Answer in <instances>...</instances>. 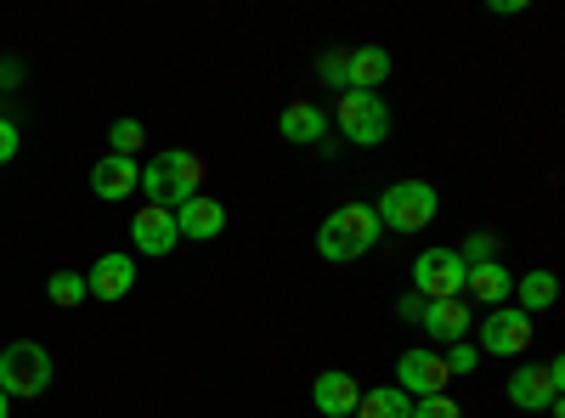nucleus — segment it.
I'll return each mask as SVG.
<instances>
[{
  "label": "nucleus",
  "mask_w": 565,
  "mask_h": 418,
  "mask_svg": "<svg viewBox=\"0 0 565 418\" xmlns=\"http://www.w3.org/2000/svg\"><path fill=\"white\" fill-rule=\"evenodd\" d=\"M380 238H385V226H380V215H373V204H340L334 215L317 226V255L334 260V266H351Z\"/></svg>",
  "instance_id": "1"
},
{
  "label": "nucleus",
  "mask_w": 565,
  "mask_h": 418,
  "mask_svg": "<svg viewBox=\"0 0 565 418\" xmlns=\"http://www.w3.org/2000/svg\"><path fill=\"white\" fill-rule=\"evenodd\" d=\"M199 181H204V159L186 153V148H170V153L141 164V187L136 193H148V204H159V210H175V204L204 193Z\"/></svg>",
  "instance_id": "2"
},
{
  "label": "nucleus",
  "mask_w": 565,
  "mask_h": 418,
  "mask_svg": "<svg viewBox=\"0 0 565 418\" xmlns=\"http://www.w3.org/2000/svg\"><path fill=\"white\" fill-rule=\"evenodd\" d=\"M373 215H380V226L396 232V238H413V232H424L441 215V193L430 181H391L380 193V204H373Z\"/></svg>",
  "instance_id": "3"
},
{
  "label": "nucleus",
  "mask_w": 565,
  "mask_h": 418,
  "mask_svg": "<svg viewBox=\"0 0 565 418\" xmlns=\"http://www.w3.org/2000/svg\"><path fill=\"white\" fill-rule=\"evenodd\" d=\"M559 385H565V356H554V362H526V367H514V374H509V401L521 407V412L565 418Z\"/></svg>",
  "instance_id": "4"
},
{
  "label": "nucleus",
  "mask_w": 565,
  "mask_h": 418,
  "mask_svg": "<svg viewBox=\"0 0 565 418\" xmlns=\"http://www.w3.org/2000/svg\"><path fill=\"white\" fill-rule=\"evenodd\" d=\"M45 385H52V351H45V345L18 340V345L0 351V390H7L12 401H29Z\"/></svg>",
  "instance_id": "5"
},
{
  "label": "nucleus",
  "mask_w": 565,
  "mask_h": 418,
  "mask_svg": "<svg viewBox=\"0 0 565 418\" xmlns=\"http://www.w3.org/2000/svg\"><path fill=\"white\" fill-rule=\"evenodd\" d=\"M334 119H340V130L351 136L356 148H380L391 136V103L380 97V90H345Z\"/></svg>",
  "instance_id": "6"
},
{
  "label": "nucleus",
  "mask_w": 565,
  "mask_h": 418,
  "mask_svg": "<svg viewBox=\"0 0 565 418\" xmlns=\"http://www.w3.org/2000/svg\"><path fill=\"white\" fill-rule=\"evenodd\" d=\"M463 277H469V266H463L458 249H418L413 294H424V300H463Z\"/></svg>",
  "instance_id": "7"
},
{
  "label": "nucleus",
  "mask_w": 565,
  "mask_h": 418,
  "mask_svg": "<svg viewBox=\"0 0 565 418\" xmlns=\"http://www.w3.org/2000/svg\"><path fill=\"white\" fill-rule=\"evenodd\" d=\"M532 334H537V322L526 311H514V306H498L481 317V345L487 356H526L532 351Z\"/></svg>",
  "instance_id": "8"
},
{
  "label": "nucleus",
  "mask_w": 565,
  "mask_h": 418,
  "mask_svg": "<svg viewBox=\"0 0 565 418\" xmlns=\"http://www.w3.org/2000/svg\"><path fill=\"white\" fill-rule=\"evenodd\" d=\"M447 379H452L447 356L436 345H418L396 362V390H407V396H447Z\"/></svg>",
  "instance_id": "9"
},
{
  "label": "nucleus",
  "mask_w": 565,
  "mask_h": 418,
  "mask_svg": "<svg viewBox=\"0 0 565 418\" xmlns=\"http://www.w3.org/2000/svg\"><path fill=\"white\" fill-rule=\"evenodd\" d=\"M418 329L430 334L436 351H441V345H458V340L476 334V311H469V300H424Z\"/></svg>",
  "instance_id": "10"
},
{
  "label": "nucleus",
  "mask_w": 565,
  "mask_h": 418,
  "mask_svg": "<svg viewBox=\"0 0 565 418\" xmlns=\"http://www.w3.org/2000/svg\"><path fill=\"white\" fill-rule=\"evenodd\" d=\"M130 244H136V255H153V260H164V255L181 244V232H175V210L141 204V210H136V221H130Z\"/></svg>",
  "instance_id": "11"
},
{
  "label": "nucleus",
  "mask_w": 565,
  "mask_h": 418,
  "mask_svg": "<svg viewBox=\"0 0 565 418\" xmlns=\"http://www.w3.org/2000/svg\"><path fill=\"white\" fill-rule=\"evenodd\" d=\"M130 289H136V260H130V255H103L97 266L85 271V294H90V300H108V306H114V300H125Z\"/></svg>",
  "instance_id": "12"
},
{
  "label": "nucleus",
  "mask_w": 565,
  "mask_h": 418,
  "mask_svg": "<svg viewBox=\"0 0 565 418\" xmlns=\"http://www.w3.org/2000/svg\"><path fill=\"white\" fill-rule=\"evenodd\" d=\"M356 401H362V385H356L351 374H340V367L317 374V385H311V407H317L322 418H351Z\"/></svg>",
  "instance_id": "13"
},
{
  "label": "nucleus",
  "mask_w": 565,
  "mask_h": 418,
  "mask_svg": "<svg viewBox=\"0 0 565 418\" xmlns=\"http://www.w3.org/2000/svg\"><path fill=\"white\" fill-rule=\"evenodd\" d=\"M175 232H181V238H199V244L221 238V232H226V210H221V199L199 193V199L175 204Z\"/></svg>",
  "instance_id": "14"
},
{
  "label": "nucleus",
  "mask_w": 565,
  "mask_h": 418,
  "mask_svg": "<svg viewBox=\"0 0 565 418\" xmlns=\"http://www.w3.org/2000/svg\"><path fill=\"white\" fill-rule=\"evenodd\" d=\"M136 187H141V164H136V159H119V153H108L97 170H90V193H97L103 204H125Z\"/></svg>",
  "instance_id": "15"
},
{
  "label": "nucleus",
  "mask_w": 565,
  "mask_h": 418,
  "mask_svg": "<svg viewBox=\"0 0 565 418\" xmlns=\"http://www.w3.org/2000/svg\"><path fill=\"white\" fill-rule=\"evenodd\" d=\"M391 74H396V57L385 52V45H356V52H345V79H351V90H380Z\"/></svg>",
  "instance_id": "16"
},
{
  "label": "nucleus",
  "mask_w": 565,
  "mask_h": 418,
  "mask_svg": "<svg viewBox=\"0 0 565 418\" xmlns=\"http://www.w3.org/2000/svg\"><path fill=\"white\" fill-rule=\"evenodd\" d=\"M463 294L476 300V306H487V311H498V306H509V294H514V277L503 271V260L469 266V277H463Z\"/></svg>",
  "instance_id": "17"
},
{
  "label": "nucleus",
  "mask_w": 565,
  "mask_h": 418,
  "mask_svg": "<svg viewBox=\"0 0 565 418\" xmlns=\"http://www.w3.org/2000/svg\"><path fill=\"white\" fill-rule=\"evenodd\" d=\"M322 130H328V114L317 103H289L277 114V136H282V142H295V148H317Z\"/></svg>",
  "instance_id": "18"
},
{
  "label": "nucleus",
  "mask_w": 565,
  "mask_h": 418,
  "mask_svg": "<svg viewBox=\"0 0 565 418\" xmlns=\"http://www.w3.org/2000/svg\"><path fill=\"white\" fill-rule=\"evenodd\" d=\"M514 294H521V306H514V311L543 317V311L559 300V277H554V271H526V277H514Z\"/></svg>",
  "instance_id": "19"
},
{
  "label": "nucleus",
  "mask_w": 565,
  "mask_h": 418,
  "mask_svg": "<svg viewBox=\"0 0 565 418\" xmlns=\"http://www.w3.org/2000/svg\"><path fill=\"white\" fill-rule=\"evenodd\" d=\"M407 412H413V396H407V390L373 385V390H362V401H356L351 418H407Z\"/></svg>",
  "instance_id": "20"
},
{
  "label": "nucleus",
  "mask_w": 565,
  "mask_h": 418,
  "mask_svg": "<svg viewBox=\"0 0 565 418\" xmlns=\"http://www.w3.org/2000/svg\"><path fill=\"white\" fill-rule=\"evenodd\" d=\"M45 300H52V306H79V300H90L85 294V271H52V283H45Z\"/></svg>",
  "instance_id": "21"
},
{
  "label": "nucleus",
  "mask_w": 565,
  "mask_h": 418,
  "mask_svg": "<svg viewBox=\"0 0 565 418\" xmlns=\"http://www.w3.org/2000/svg\"><path fill=\"white\" fill-rule=\"evenodd\" d=\"M498 249H503V244H498V232L481 226V232H469V238H463L458 255H463V266H487V260H498Z\"/></svg>",
  "instance_id": "22"
},
{
  "label": "nucleus",
  "mask_w": 565,
  "mask_h": 418,
  "mask_svg": "<svg viewBox=\"0 0 565 418\" xmlns=\"http://www.w3.org/2000/svg\"><path fill=\"white\" fill-rule=\"evenodd\" d=\"M108 142H114V153H119V159H130L141 142H148V130H141V119H114Z\"/></svg>",
  "instance_id": "23"
},
{
  "label": "nucleus",
  "mask_w": 565,
  "mask_h": 418,
  "mask_svg": "<svg viewBox=\"0 0 565 418\" xmlns=\"http://www.w3.org/2000/svg\"><path fill=\"white\" fill-rule=\"evenodd\" d=\"M441 356H447V374H452V379H458V374H476V367H481V351H476V345H469V340H458V345H447Z\"/></svg>",
  "instance_id": "24"
},
{
  "label": "nucleus",
  "mask_w": 565,
  "mask_h": 418,
  "mask_svg": "<svg viewBox=\"0 0 565 418\" xmlns=\"http://www.w3.org/2000/svg\"><path fill=\"white\" fill-rule=\"evenodd\" d=\"M407 418H463V407H458L452 396H418Z\"/></svg>",
  "instance_id": "25"
},
{
  "label": "nucleus",
  "mask_w": 565,
  "mask_h": 418,
  "mask_svg": "<svg viewBox=\"0 0 565 418\" xmlns=\"http://www.w3.org/2000/svg\"><path fill=\"white\" fill-rule=\"evenodd\" d=\"M317 74H322L328 85H334L340 97H345V90H351V79H345V52H322V57H317Z\"/></svg>",
  "instance_id": "26"
},
{
  "label": "nucleus",
  "mask_w": 565,
  "mask_h": 418,
  "mask_svg": "<svg viewBox=\"0 0 565 418\" xmlns=\"http://www.w3.org/2000/svg\"><path fill=\"white\" fill-rule=\"evenodd\" d=\"M18 148H23V130H18L12 119H0V164H12Z\"/></svg>",
  "instance_id": "27"
},
{
  "label": "nucleus",
  "mask_w": 565,
  "mask_h": 418,
  "mask_svg": "<svg viewBox=\"0 0 565 418\" xmlns=\"http://www.w3.org/2000/svg\"><path fill=\"white\" fill-rule=\"evenodd\" d=\"M418 311H424V294H413V289H407V294L396 300V317H402V322H418Z\"/></svg>",
  "instance_id": "28"
},
{
  "label": "nucleus",
  "mask_w": 565,
  "mask_h": 418,
  "mask_svg": "<svg viewBox=\"0 0 565 418\" xmlns=\"http://www.w3.org/2000/svg\"><path fill=\"white\" fill-rule=\"evenodd\" d=\"M0 418H12V396L7 390H0Z\"/></svg>",
  "instance_id": "29"
}]
</instances>
